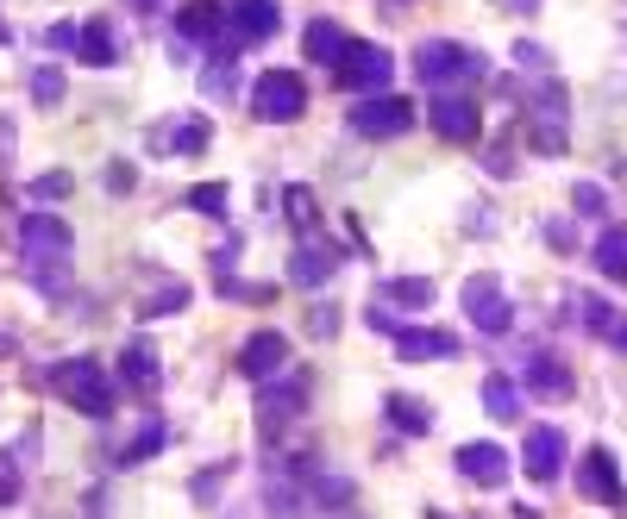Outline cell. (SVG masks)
Returning a JSON list of instances; mask_svg holds the SVG:
<instances>
[{
    "label": "cell",
    "mask_w": 627,
    "mask_h": 519,
    "mask_svg": "<svg viewBox=\"0 0 627 519\" xmlns=\"http://www.w3.org/2000/svg\"><path fill=\"white\" fill-rule=\"evenodd\" d=\"M20 250L32 257V263H63V257L76 250V231H70V219L25 213V219H20Z\"/></svg>",
    "instance_id": "cell-8"
},
{
    "label": "cell",
    "mask_w": 627,
    "mask_h": 519,
    "mask_svg": "<svg viewBox=\"0 0 627 519\" xmlns=\"http://www.w3.org/2000/svg\"><path fill=\"white\" fill-rule=\"evenodd\" d=\"M201 95H208V100H233V95H238V63H233V51L208 57V69H201Z\"/></svg>",
    "instance_id": "cell-27"
},
{
    "label": "cell",
    "mask_w": 627,
    "mask_h": 519,
    "mask_svg": "<svg viewBox=\"0 0 627 519\" xmlns=\"http://www.w3.org/2000/svg\"><path fill=\"white\" fill-rule=\"evenodd\" d=\"M233 469H238V463H208V469H201V476L189 482V495H195L201 507H214V500H220V488L233 482Z\"/></svg>",
    "instance_id": "cell-32"
},
{
    "label": "cell",
    "mask_w": 627,
    "mask_h": 519,
    "mask_svg": "<svg viewBox=\"0 0 627 519\" xmlns=\"http://www.w3.org/2000/svg\"><path fill=\"white\" fill-rule=\"evenodd\" d=\"M414 76L427 82L433 95H465V88H477L490 76V57L470 51V44H451V39H421L414 44Z\"/></svg>",
    "instance_id": "cell-1"
},
{
    "label": "cell",
    "mask_w": 627,
    "mask_h": 519,
    "mask_svg": "<svg viewBox=\"0 0 627 519\" xmlns=\"http://www.w3.org/2000/svg\"><path fill=\"white\" fill-rule=\"evenodd\" d=\"M465 313H470V326L483 332V338H502V332L514 326L509 294H502V282H496L490 270H477V275L465 282Z\"/></svg>",
    "instance_id": "cell-6"
},
{
    "label": "cell",
    "mask_w": 627,
    "mask_h": 519,
    "mask_svg": "<svg viewBox=\"0 0 627 519\" xmlns=\"http://www.w3.org/2000/svg\"><path fill=\"white\" fill-rule=\"evenodd\" d=\"M414 126V100L402 95H371L352 107V138H402Z\"/></svg>",
    "instance_id": "cell-7"
},
{
    "label": "cell",
    "mask_w": 627,
    "mask_h": 519,
    "mask_svg": "<svg viewBox=\"0 0 627 519\" xmlns=\"http://www.w3.org/2000/svg\"><path fill=\"white\" fill-rule=\"evenodd\" d=\"M514 7H521V13H533V7H540V0H514Z\"/></svg>",
    "instance_id": "cell-53"
},
{
    "label": "cell",
    "mask_w": 627,
    "mask_h": 519,
    "mask_svg": "<svg viewBox=\"0 0 627 519\" xmlns=\"http://www.w3.org/2000/svg\"><path fill=\"white\" fill-rule=\"evenodd\" d=\"M589 257H596V270H603L608 282H627V226H608Z\"/></svg>",
    "instance_id": "cell-24"
},
{
    "label": "cell",
    "mask_w": 627,
    "mask_h": 519,
    "mask_svg": "<svg viewBox=\"0 0 627 519\" xmlns=\"http://www.w3.org/2000/svg\"><path fill=\"white\" fill-rule=\"evenodd\" d=\"M25 88H32V107H44V113H51V107L63 100V88H70V76H63L57 63H39V69L25 76Z\"/></svg>",
    "instance_id": "cell-29"
},
{
    "label": "cell",
    "mask_w": 627,
    "mask_h": 519,
    "mask_svg": "<svg viewBox=\"0 0 627 519\" xmlns=\"http://www.w3.org/2000/svg\"><path fill=\"white\" fill-rule=\"evenodd\" d=\"M571 207L584 213V219H603V213H608V194L596 188V182H577V188H571Z\"/></svg>",
    "instance_id": "cell-37"
},
{
    "label": "cell",
    "mask_w": 627,
    "mask_h": 519,
    "mask_svg": "<svg viewBox=\"0 0 627 519\" xmlns=\"http://www.w3.org/2000/svg\"><path fill=\"white\" fill-rule=\"evenodd\" d=\"M577 313H584V332L608 338V326H615V307H608V301H596V294H577Z\"/></svg>",
    "instance_id": "cell-36"
},
{
    "label": "cell",
    "mask_w": 627,
    "mask_h": 519,
    "mask_svg": "<svg viewBox=\"0 0 627 519\" xmlns=\"http://www.w3.org/2000/svg\"><path fill=\"white\" fill-rule=\"evenodd\" d=\"M132 188H138L132 163H107V194H132Z\"/></svg>",
    "instance_id": "cell-43"
},
{
    "label": "cell",
    "mask_w": 627,
    "mask_h": 519,
    "mask_svg": "<svg viewBox=\"0 0 627 519\" xmlns=\"http://www.w3.org/2000/svg\"><path fill=\"white\" fill-rule=\"evenodd\" d=\"M7 39H13V32H7V20H0V44H7Z\"/></svg>",
    "instance_id": "cell-54"
},
{
    "label": "cell",
    "mask_w": 627,
    "mask_h": 519,
    "mask_svg": "<svg viewBox=\"0 0 627 519\" xmlns=\"http://www.w3.org/2000/svg\"><path fill=\"white\" fill-rule=\"evenodd\" d=\"M51 388L88 420H114V376L100 369V357H57L51 364Z\"/></svg>",
    "instance_id": "cell-2"
},
{
    "label": "cell",
    "mask_w": 627,
    "mask_h": 519,
    "mask_svg": "<svg viewBox=\"0 0 627 519\" xmlns=\"http://www.w3.org/2000/svg\"><path fill=\"white\" fill-rule=\"evenodd\" d=\"M76 63H82V69H114V63H119L114 25H107V20H82V32H76Z\"/></svg>",
    "instance_id": "cell-19"
},
{
    "label": "cell",
    "mask_w": 627,
    "mask_h": 519,
    "mask_svg": "<svg viewBox=\"0 0 627 519\" xmlns=\"http://www.w3.org/2000/svg\"><path fill=\"white\" fill-rule=\"evenodd\" d=\"M308 369H283V376H270V382H257V432H264V444H276L283 432H289L301 413H308Z\"/></svg>",
    "instance_id": "cell-3"
},
{
    "label": "cell",
    "mask_w": 627,
    "mask_h": 519,
    "mask_svg": "<svg viewBox=\"0 0 627 519\" xmlns=\"http://www.w3.org/2000/svg\"><path fill=\"white\" fill-rule=\"evenodd\" d=\"M226 13H233V20H226V51H233V44H264V39L283 32V7H276V0H233Z\"/></svg>",
    "instance_id": "cell-11"
},
{
    "label": "cell",
    "mask_w": 627,
    "mask_h": 519,
    "mask_svg": "<svg viewBox=\"0 0 627 519\" xmlns=\"http://www.w3.org/2000/svg\"><path fill=\"white\" fill-rule=\"evenodd\" d=\"M509 519H546V513H540V507H528V500H521V507H514Z\"/></svg>",
    "instance_id": "cell-52"
},
{
    "label": "cell",
    "mask_w": 627,
    "mask_h": 519,
    "mask_svg": "<svg viewBox=\"0 0 627 519\" xmlns=\"http://www.w3.org/2000/svg\"><path fill=\"white\" fill-rule=\"evenodd\" d=\"M264 507H270V519H301L295 482H289V476H270V488H264Z\"/></svg>",
    "instance_id": "cell-34"
},
{
    "label": "cell",
    "mask_w": 627,
    "mask_h": 519,
    "mask_svg": "<svg viewBox=\"0 0 627 519\" xmlns=\"http://www.w3.org/2000/svg\"><path fill=\"white\" fill-rule=\"evenodd\" d=\"M20 488H25L20 463H13V457H0V513H7V507H13V500H20Z\"/></svg>",
    "instance_id": "cell-40"
},
{
    "label": "cell",
    "mask_w": 627,
    "mask_h": 519,
    "mask_svg": "<svg viewBox=\"0 0 627 519\" xmlns=\"http://www.w3.org/2000/svg\"><path fill=\"white\" fill-rule=\"evenodd\" d=\"M376 301H395V307H433V275H390Z\"/></svg>",
    "instance_id": "cell-26"
},
{
    "label": "cell",
    "mask_w": 627,
    "mask_h": 519,
    "mask_svg": "<svg viewBox=\"0 0 627 519\" xmlns=\"http://www.w3.org/2000/svg\"><path fill=\"white\" fill-rule=\"evenodd\" d=\"M189 207L195 213H226V182H201V188H189Z\"/></svg>",
    "instance_id": "cell-39"
},
{
    "label": "cell",
    "mask_w": 627,
    "mask_h": 519,
    "mask_svg": "<svg viewBox=\"0 0 627 519\" xmlns=\"http://www.w3.org/2000/svg\"><path fill=\"white\" fill-rule=\"evenodd\" d=\"M364 326L383 332V338H402V332H408V326H402V320L390 313V301H376V294H371V313H364Z\"/></svg>",
    "instance_id": "cell-38"
},
{
    "label": "cell",
    "mask_w": 627,
    "mask_h": 519,
    "mask_svg": "<svg viewBox=\"0 0 627 519\" xmlns=\"http://www.w3.org/2000/svg\"><path fill=\"white\" fill-rule=\"evenodd\" d=\"M577 495H584V500H603V507H621V513H627V488H621V476H615V457H608L603 444L577 457Z\"/></svg>",
    "instance_id": "cell-12"
},
{
    "label": "cell",
    "mask_w": 627,
    "mask_h": 519,
    "mask_svg": "<svg viewBox=\"0 0 627 519\" xmlns=\"http://www.w3.org/2000/svg\"><path fill=\"white\" fill-rule=\"evenodd\" d=\"M76 32H82V25H51L44 44H51V51H76Z\"/></svg>",
    "instance_id": "cell-46"
},
{
    "label": "cell",
    "mask_w": 627,
    "mask_h": 519,
    "mask_svg": "<svg viewBox=\"0 0 627 519\" xmlns=\"http://www.w3.org/2000/svg\"><path fill=\"white\" fill-rule=\"evenodd\" d=\"M13 350H20V338H13V332L0 326V357H13Z\"/></svg>",
    "instance_id": "cell-50"
},
{
    "label": "cell",
    "mask_w": 627,
    "mask_h": 519,
    "mask_svg": "<svg viewBox=\"0 0 627 519\" xmlns=\"http://www.w3.org/2000/svg\"><path fill=\"white\" fill-rule=\"evenodd\" d=\"M339 275V245H327V238H301V245L289 250V282L295 289H327Z\"/></svg>",
    "instance_id": "cell-14"
},
{
    "label": "cell",
    "mask_w": 627,
    "mask_h": 519,
    "mask_svg": "<svg viewBox=\"0 0 627 519\" xmlns=\"http://www.w3.org/2000/svg\"><path fill=\"white\" fill-rule=\"evenodd\" d=\"M608 345L627 350V320H621V313H615V326H608Z\"/></svg>",
    "instance_id": "cell-49"
},
{
    "label": "cell",
    "mask_w": 627,
    "mask_h": 519,
    "mask_svg": "<svg viewBox=\"0 0 627 519\" xmlns=\"http://www.w3.org/2000/svg\"><path fill=\"white\" fill-rule=\"evenodd\" d=\"M546 245L559 250V257H571V250H577V231H571L565 219H546Z\"/></svg>",
    "instance_id": "cell-44"
},
{
    "label": "cell",
    "mask_w": 627,
    "mask_h": 519,
    "mask_svg": "<svg viewBox=\"0 0 627 519\" xmlns=\"http://www.w3.org/2000/svg\"><path fill=\"white\" fill-rule=\"evenodd\" d=\"M189 307V282H163L157 294H145L138 301V320H170V313Z\"/></svg>",
    "instance_id": "cell-30"
},
{
    "label": "cell",
    "mask_w": 627,
    "mask_h": 519,
    "mask_svg": "<svg viewBox=\"0 0 627 519\" xmlns=\"http://www.w3.org/2000/svg\"><path fill=\"white\" fill-rule=\"evenodd\" d=\"M383 413H390V425L402 432V439H427L433 420H439V413H433V401H421V394H390V401H383Z\"/></svg>",
    "instance_id": "cell-20"
},
{
    "label": "cell",
    "mask_w": 627,
    "mask_h": 519,
    "mask_svg": "<svg viewBox=\"0 0 627 519\" xmlns=\"http://www.w3.org/2000/svg\"><path fill=\"white\" fill-rule=\"evenodd\" d=\"M25 194H32L39 207H44V201H63V194H76V175H70V170H44V175H32V188H25Z\"/></svg>",
    "instance_id": "cell-35"
},
{
    "label": "cell",
    "mask_w": 627,
    "mask_h": 519,
    "mask_svg": "<svg viewBox=\"0 0 627 519\" xmlns=\"http://www.w3.org/2000/svg\"><path fill=\"white\" fill-rule=\"evenodd\" d=\"M220 25H226V13H220V0H189L177 13V39L195 44V39H220Z\"/></svg>",
    "instance_id": "cell-23"
},
{
    "label": "cell",
    "mask_w": 627,
    "mask_h": 519,
    "mask_svg": "<svg viewBox=\"0 0 627 519\" xmlns=\"http://www.w3.org/2000/svg\"><path fill=\"white\" fill-rule=\"evenodd\" d=\"M451 469L465 482H477V488H502V482H509V451L490 444V439H470V444H458Z\"/></svg>",
    "instance_id": "cell-13"
},
{
    "label": "cell",
    "mask_w": 627,
    "mask_h": 519,
    "mask_svg": "<svg viewBox=\"0 0 627 519\" xmlns=\"http://www.w3.org/2000/svg\"><path fill=\"white\" fill-rule=\"evenodd\" d=\"M208 138H214V126H208L201 113H177L170 126H151V151L201 156V151H208Z\"/></svg>",
    "instance_id": "cell-18"
},
{
    "label": "cell",
    "mask_w": 627,
    "mask_h": 519,
    "mask_svg": "<svg viewBox=\"0 0 627 519\" xmlns=\"http://www.w3.org/2000/svg\"><path fill=\"white\" fill-rule=\"evenodd\" d=\"M521 376H528V394H540V401H571V388H577V376L565 369L559 350H533L521 364Z\"/></svg>",
    "instance_id": "cell-17"
},
{
    "label": "cell",
    "mask_w": 627,
    "mask_h": 519,
    "mask_svg": "<svg viewBox=\"0 0 627 519\" xmlns=\"http://www.w3.org/2000/svg\"><path fill=\"white\" fill-rule=\"evenodd\" d=\"M163 444H170V425H163V420H145V432L126 444V457H119V463H145V457H157Z\"/></svg>",
    "instance_id": "cell-33"
},
{
    "label": "cell",
    "mask_w": 627,
    "mask_h": 519,
    "mask_svg": "<svg viewBox=\"0 0 627 519\" xmlns=\"http://www.w3.org/2000/svg\"><path fill=\"white\" fill-rule=\"evenodd\" d=\"M283 213H289V226L301 231V238H314V231H320V201H314L301 182H295V188H283Z\"/></svg>",
    "instance_id": "cell-28"
},
{
    "label": "cell",
    "mask_w": 627,
    "mask_h": 519,
    "mask_svg": "<svg viewBox=\"0 0 627 519\" xmlns=\"http://www.w3.org/2000/svg\"><path fill=\"white\" fill-rule=\"evenodd\" d=\"M301 44H308V57H314V63H327V69H333V63L346 57V44H352V39L339 32V20H314Z\"/></svg>",
    "instance_id": "cell-25"
},
{
    "label": "cell",
    "mask_w": 627,
    "mask_h": 519,
    "mask_svg": "<svg viewBox=\"0 0 627 519\" xmlns=\"http://www.w3.org/2000/svg\"><path fill=\"white\" fill-rule=\"evenodd\" d=\"M483 407H490V420H521V394L509 376H483Z\"/></svg>",
    "instance_id": "cell-31"
},
{
    "label": "cell",
    "mask_w": 627,
    "mask_h": 519,
    "mask_svg": "<svg viewBox=\"0 0 627 519\" xmlns=\"http://www.w3.org/2000/svg\"><path fill=\"white\" fill-rule=\"evenodd\" d=\"M233 364H238V376H245V382H270V376H283V369H289V338H283L276 326H264V332H252V338L238 345Z\"/></svg>",
    "instance_id": "cell-9"
},
{
    "label": "cell",
    "mask_w": 627,
    "mask_h": 519,
    "mask_svg": "<svg viewBox=\"0 0 627 519\" xmlns=\"http://www.w3.org/2000/svg\"><path fill=\"white\" fill-rule=\"evenodd\" d=\"M395 357H402V364H427V357H458V338H451V332H421V326H408L402 338H395Z\"/></svg>",
    "instance_id": "cell-22"
},
{
    "label": "cell",
    "mask_w": 627,
    "mask_h": 519,
    "mask_svg": "<svg viewBox=\"0 0 627 519\" xmlns=\"http://www.w3.org/2000/svg\"><path fill=\"white\" fill-rule=\"evenodd\" d=\"M390 76H395V57L390 51H383V44H346V57L333 63V82L339 88H352V95H383V88H390Z\"/></svg>",
    "instance_id": "cell-4"
},
{
    "label": "cell",
    "mask_w": 627,
    "mask_h": 519,
    "mask_svg": "<svg viewBox=\"0 0 627 519\" xmlns=\"http://www.w3.org/2000/svg\"><path fill=\"white\" fill-rule=\"evenodd\" d=\"M427 119H433V132L446 138V144H477V132H483V113H477V100L470 95H433Z\"/></svg>",
    "instance_id": "cell-10"
},
{
    "label": "cell",
    "mask_w": 627,
    "mask_h": 519,
    "mask_svg": "<svg viewBox=\"0 0 627 519\" xmlns=\"http://www.w3.org/2000/svg\"><path fill=\"white\" fill-rule=\"evenodd\" d=\"M119 376H126V388L132 394H163V357H157L151 338H126V350H119Z\"/></svg>",
    "instance_id": "cell-16"
},
{
    "label": "cell",
    "mask_w": 627,
    "mask_h": 519,
    "mask_svg": "<svg viewBox=\"0 0 627 519\" xmlns=\"http://www.w3.org/2000/svg\"><path fill=\"white\" fill-rule=\"evenodd\" d=\"M333 332H339V307L327 301V307L308 313V338H333Z\"/></svg>",
    "instance_id": "cell-42"
},
{
    "label": "cell",
    "mask_w": 627,
    "mask_h": 519,
    "mask_svg": "<svg viewBox=\"0 0 627 519\" xmlns=\"http://www.w3.org/2000/svg\"><path fill=\"white\" fill-rule=\"evenodd\" d=\"M88 519H114V495H107V488H95V495H88Z\"/></svg>",
    "instance_id": "cell-48"
},
{
    "label": "cell",
    "mask_w": 627,
    "mask_h": 519,
    "mask_svg": "<svg viewBox=\"0 0 627 519\" xmlns=\"http://www.w3.org/2000/svg\"><path fill=\"white\" fill-rule=\"evenodd\" d=\"M252 113L270 119V126H289V119L308 113V88H301V76L295 69H264L252 88Z\"/></svg>",
    "instance_id": "cell-5"
},
{
    "label": "cell",
    "mask_w": 627,
    "mask_h": 519,
    "mask_svg": "<svg viewBox=\"0 0 627 519\" xmlns=\"http://www.w3.org/2000/svg\"><path fill=\"white\" fill-rule=\"evenodd\" d=\"M514 63H521V69H528V76H546V51H540V44H514Z\"/></svg>",
    "instance_id": "cell-45"
},
{
    "label": "cell",
    "mask_w": 627,
    "mask_h": 519,
    "mask_svg": "<svg viewBox=\"0 0 627 519\" xmlns=\"http://www.w3.org/2000/svg\"><path fill=\"white\" fill-rule=\"evenodd\" d=\"M565 432L559 425H533L528 432V444H521V469H528L533 482H559L565 476Z\"/></svg>",
    "instance_id": "cell-15"
},
{
    "label": "cell",
    "mask_w": 627,
    "mask_h": 519,
    "mask_svg": "<svg viewBox=\"0 0 627 519\" xmlns=\"http://www.w3.org/2000/svg\"><path fill=\"white\" fill-rule=\"evenodd\" d=\"M465 231H477V238H490V231H496V219H490L483 207H470V213H465Z\"/></svg>",
    "instance_id": "cell-47"
},
{
    "label": "cell",
    "mask_w": 627,
    "mask_h": 519,
    "mask_svg": "<svg viewBox=\"0 0 627 519\" xmlns=\"http://www.w3.org/2000/svg\"><path fill=\"white\" fill-rule=\"evenodd\" d=\"M132 13H157V7H170V0H126Z\"/></svg>",
    "instance_id": "cell-51"
},
{
    "label": "cell",
    "mask_w": 627,
    "mask_h": 519,
    "mask_svg": "<svg viewBox=\"0 0 627 519\" xmlns=\"http://www.w3.org/2000/svg\"><path fill=\"white\" fill-rule=\"evenodd\" d=\"M301 482H308V500H314V507H352V500H358V482L339 476V469H327V463H314Z\"/></svg>",
    "instance_id": "cell-21"
},
{
    "label": "cell",
    "mask_w": 627,
    "mask_h": 519,
    "mask_svg": "<svg viewBox=\"0 0 627 519\" xmlns=\"http://www.w3.org/2000/svg\"><path fill=\"white\" fill-rule=\"evenodd\" d=\"M483 170H490L496 182H509L514 175V144H490V151H483Z\"/></svg>",
    "instance_id": "cell-41"
}]
</instances>
